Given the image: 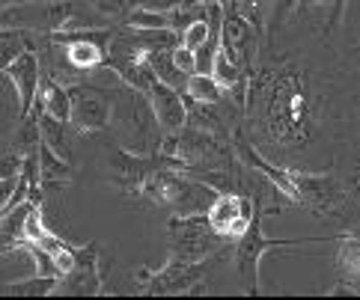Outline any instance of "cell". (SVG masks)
<instances>
[{
	"instance_id": "6da1fadb",
	"label": "cell",
	"mask_w": 360,
	"mask_h": 300,
	"mask_svg": "<svg viewBox=\"0 0 360 300\" xmlns=\"http://www.w3.org/2000/svg\"><path fill=\"white\" fill-rule=\"evenodd\" d=\"M72 89V116L69 125L81 134L105 131L113 119V93L93 84H75Z\"/></svg>"
},
{
	"instance_id": "7a4b0ae2",
	"label": "cell",
	"mask_w": 360,
	"mask_h": 300,
	"mask_svg": "<svg viewBox=\"0 0 360 300\" xmlns=\"http://www.w3.org/2000/svg\"><path fill=\"white\" fill-rule=\"evenodd\" d=\"M4 77L9 81V86L15 89V98H18V119L27 116L36 101H39V89H42V60L36 51H24L18 60H12L9 66L0 69Z\"/></svg>"
},
{
	"instance_id": "3957f363",
	"label": "cell",
	"mask_w": 360,
	"mask_h": 300,
	"mask_svg": "<svg viewBox=\"0 0 360 300\" xmlns=\"http://www.w3.org/2000/svg\"><path fill=\"white\" fill-rule=\"evenodd\" d=\"M146 98H149L152 110H155V116H158L164 134H179L188 125L191 113H188V98H185L182 89L164 84L161 77H158L155 86H152V93Z\"/></svg>"
},
{
	"instance_id": "277c9868",
	"label": "cell",
	"mask_w": 360,
	"mask_h": 300,
	"mask_svg": "<svg viewBox=\"0 0 360 300\" xmlns=\"http://www.w3.org/2000/svg\"><path fill=\"white\" fill-rule=\"evenodd\" d=\"M256 45H259V30L241 15V12H226V24H224V39L221 48L233 57L241 69H250V60L256 54Z\"/></svg>"
},
{
	"instance_id": "5b68a950",
	"label": "cell",
	"mask_w": 360,
	"mask_h": 300,
	"mask_svg": "<svg viewBox=\"0 0 360 300\" xmlns=\"http://www.w3.org/2000/svg\"><path fill=\"white\" fill-rule=\"evenodd\" d=\"M268 247H289V244H280V241H268V235L262 229L259 220H253L250 229L244 232V238L236 244V270L248 280V289L256 292V270H259V262Z\"/></svg>"
},
{
	"instance_id": "8992f818",
	"label": "cell",
	"mask_w": 360,
	"mask_h": 300,
	"mask_svg": "<svg viewBox=\"0 0 360 300\" xmlns=\"http://www.w3.org/2000/svg\"><path fill=\"white\" fill-rule=\"evenodd\" d=\"M295 185H298V202L310 205L316 211H333L337 205L345 202V190L333 176H304L292 173Z\"/></svg>"
},
{
	"instance_id": "52a82bcc",
	"label": "cell",
	"mask_w": 360,
	"mask_h": 300,
	"mask_svg": "<svg viewBox=\"0 0 360 300\" xmlns=\"http://www.w3.org/2000/svg\"><path fill=\"white\" fill-rule=\"evenodd\" d=\"M98 294L101 292V280L96 270V244L78 247V268L60 280L57 294Z\"/></svg>"
},
{
	"instance_id": "ba28073f",
	"label": "cell",
	"mask_w": 360,
	"mask_h": 300,
	"mask_svg": "<svg viewBox=\"0 0 360 300\" xmlns=\"http://www.w3.org/2000/svg\"><path fill=\"white\" fill-rule=\"evenodd\" d=\"M238 149H241V158L248 161L253 169H259V173H265L268 178H271L274 188H277L280 193H286L292 202H298V185H295V176H292V173H286V169H280V167H274V164H268L262 155H256V152L248 146V143H238Z\"/></svg>"
},
{
	"instance_id": "9c48e42d",
	"label": "cell",
	"mask_w": 360,
	"mask_h": 300,
	"mask_svg": "<svg viewBox=\"0 0 360 300\" xmlns=\"http://www.w3.org/2000/svg\"><path fill=\"white\" fill-rule=\"evenodd\" d=\"M39 101H42L45 113L57 116V119H63V122H69V116H72V89L66 84H60L51 74H45L42 77V89H39Z\"/></svg>"
},
{
	"instance_id": "30bf717a",
	"label": "cell",
	"mask_w": 360,
	"mask_h": 300,
	"mask_svg": "<svg viewBox=\"0 0 360 300\" xmlns=\"http://www.w3.org/2000/svg\"><path fill=\"white\" fill-rule=\"evenodd\" d=\"M57 277H42V273H30V277L4 282V294L6 297H45V294H57Z\"/></svg>"
},
{
	"instance_id": "8fae6325",
	"label": "cell",
	"mask_w": 360,
	"mask_h": 300,
	"mask_svg": "<svg viewBox=\"0 0 360 300\" xmlns=\"http://www.w3.org/2000/svg\"><path fill=\"white\" fill-rule=\"evenodd\" d=\"M39 173H42V185H63L69 181L72 176V167H69V158H63L57 149H51L48 143L42 140L39 143Z\"/></svg>"
},
{
	"instance_id": "7c38bea8",
	"label": "cell",
	"mask_w": 360,
	"mask_h": 300,
	"mask_svg": "<svg viewBox=\"0 0 360 300\" xmlns=\"http://www.w3.org/2000/svg\"><path fill=\"white\" fill-rule=\"evenodd\" d=\"M185 98L194 101V104H221L224 98V86L214 74H205V72H194L188 77V89H185Z\"/></svg>"
},
{
	"instance_id": "4fadbf2b",
	"label": "cell",
	"mask_w": 360,
	"mask_h": 300,
	"mask_svg": "<svg viewBox=\"0 0 360 300\" xmlns=\"http://www.w3.org/2000/svg\"><path fill=\"white\" fill-rule=\"evenodd\" d=\"M0 45H4V54H0V69H4V66H9L12 60H18L24 51H36V39H33V30L4 27V33H0Z\"/></svg>"
},
{
	"instance_id": "5bb4252c",
	"label": "cell",
	"mask_w": 360,
	"mask_h": 300,
	"mask_svg": "<svg viewBox=\"0 0 360 300\" xmlns=\"http://www.w3.org/2000/svg\"><path fill=\"white\" fill-rule=\"evenodd\" d=\"M337 268H340L342 280H349L352 285H357V289H360V238H354V235H345V238H340Z\"/></svg>"
},
{
	"instance_id": "9a60e30c",
	"label": "cell",
	"mask_w": 360,
	"mask_h": 300,
	"mask_svg": "<svg viewBox=\"0 0 360 300\" xmlns=\"http://www.w3.org/2000/svg\"><path fill=\"white\" fill-rule=\"evenodd\" d=\"M173 51H176V48H173ZM173 51H152V54H146V60L152 63V69H155V74L161 77L164 84H170V86H176V89H182V93H185L191 74H185L182 69L176 66Z\"/></svg>"
},
{
	"instance_id": "2e32d148",
	"label": "cell",
	"mask_w": 360,
	"mask_h": 300,
	"mask_svg": "<svg viewBox=\"0 0 360 300\" xmlns=\"http://www.w3.org/2000/svg\"><path fill=\"white\" fill-rule=\"evenodd\" d=\"M66 125L69 122H63L57 119V116H51V113H42V140L48 143L51 149H57L63 158H69V143H66Z\"/></svg>"
},
{
	"instance_id": "e0dca14e",
	"label": "cell",
	"mask_w": 360,
	"mask_h": 300,
	"mask_svg": "<svg viewBox=\"0 0 360 300\" xmlns=\"http://www.w3.org/2000/svg\"><path fill=\"white\" fill-rule=\"evenodd\" d=\"M271 6H274V0H236V9L259 33L268 27V21H271Z\"/></svg>"
},
{
	"instance_id": "ac0fdd59",
	"label": "cell",
	"mask_w": 360,
	"mask_h": 300,
	"mask_svg": "<svg viewBox=\"0 0 360 300\" xmlns=\"http://www.w3.org/2000/svg\"><path fill=\"white\" fill-rule=\"evenodd\" d=\"M89 4H93V9L98 12L101 18L122 24L128 12L140 9V4H143V0H89Z\"/></svg>"
},
{
	"instance_id": "d6986e66",
	"label": "cell",
	"mask_w": 360,
	"mask_h": 300,
	"mask_svg": "<svg viewBox=\"0 0 360 300\" xmlns=\"http://www.w3.org/2000/svg\"><path fill=\"white\" fill-rule=\"evenodd\" d=\"M125 27H134V30H164L167 27V12H158V9H134L125 15Z\"/></svg>"
},
{
	"instance_id": "ffe728a7",
	"label": "cell",
	"mask_w": 360,
	"mask_h": 300,
	"mask_svg": "<svg viewBox=\"0 0 360 300\" xmlns=\"http://www.w3.org/2000/svg\"><path fill=\"white\" fill-rule=\"evenodd\" d=\"M212 36V27H209V18H200V21H194L191 27L182 33V45L185 48H191V51H197L200 45H205V39Z\"/></svg>"
},
{
	"instance_id": "44dd1931",
	"label": "cell",
	"mask_w": 360,
	"mask_h": 300,
	"mask_svg": "<svg viewBox=\"0 0 360 300\" xmlns=\"http://www.w3.org/2000/svg\"><path fill=\"white\" fill-rule=\"evenodd\" d=\"M173 60H176V66L182 69L185 74H194V72H197V51L185 48L182 42L176 45V51H173Z\"/></svg>"
},
{
	"instance_id": "7402d4cb",
	"label": "cell",
	"mask_w": 360,
	"mask_h": 300,
	"mask_svg": "<svg viewBox=\"0 0 360 300\" xmlns=\"http://www.w3.org/2000/svg\"><path fill=\"white\" fill-rule=\"evenodd\" d=\"M298 4H301V0H274V6H271V21H268V24H271V30L280 27V24L289 18V12L298 6Z\"/></svg>"
},
{
	"instance_id": "603a6c76",
	"label": "cell",
	"mask_w": 360,
	"mask_h": 300,
	"mask_svg": "<svg viewBox=\"0 0 360 300\" xmlns=\"http://www.w3.org/2000/svg\"><path fill=\"white\" fill-rule=\"evenodd\" d=\"M4 4H6V6H9V4H18V0H4Z\"/></svg>"
},
{
	"instance_id": "cb8c5ba5",
	"label": "cell",
	"mask_w": 360,
	"mask_h": 300,
	"mask_svg": "<svg viewBox=\"0 0 360 300\" xmlns=\"http://www.w3.org/2000/svg\"><path fill=\"white\" fill-rule=\"evenodd\" d=\"M200 4H214V0H200Z\"/></svg>"
}]
</instances>
